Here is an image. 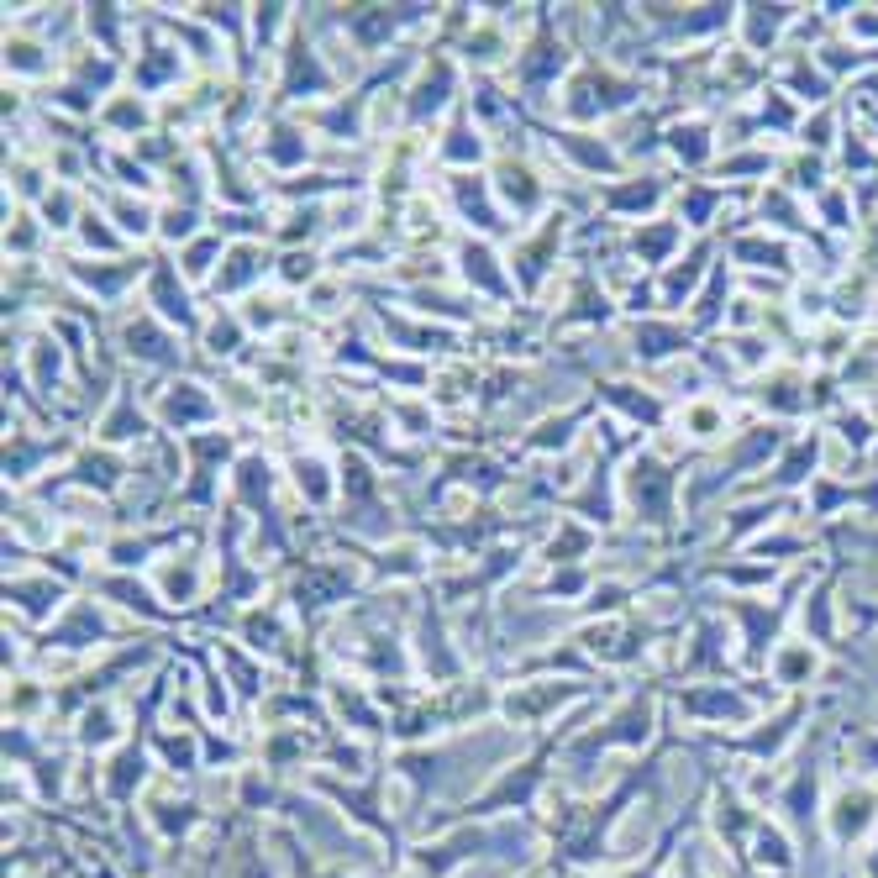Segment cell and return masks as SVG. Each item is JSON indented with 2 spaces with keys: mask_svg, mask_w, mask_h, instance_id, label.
<instances>
[{
  "mask_svg": "<svg viewBox=\"0 0 878 878\" xmlns=\"http://www.w3.org/2000/svg\"><path fill=\"white\" fill-rule=\"evenodd\" d=\"M148 290H153V305L163 311V321H174V326H195L190 295H185V284H174V269H169V263H158V269H153Z\"/></svg>",
  "mask_w": 878,
  "mask_h": 878,
  "instance_id": "obj_1",
  "label": "cell"
},
{
  "mask_svg": "<svg viewBox=\"0 0 878 878\" xmlns=\"http://www.w3.org/2000/svg\"><path fill=\"white\" fill-rule=\"evenodd\" d=\"M411 95H416V100H411V121H426V116H437V111L447 106V95H453V69H447L442 58H437V64L421 74V85H416Z\"/></svg>",
  "mask_w": 878,
  "mask_h": 878,
  "instance_id": "obj_2",
  "label": "cell"
},
{
  "mask_svg": "<svg viewBox=\"0 0 878 878\" xmlns=\"http://www.w3.org/2000/svg\"><path fill=\"white\" fill-rule=\"evenodd\" d=\"M127 342H132V353L148 358V363H179L174 337L163 332V326H153V321H132V326H127Z\"/></svg>",
  "mask_w": 878,
  "mask_h": 878,
  "instance_id": "obj_3",
  "label": "cell"
},
{
  "mask_svg": "<svg viewBox=\"0 0 878 878\" xmlns=\"http://www.w3.org/2000/svg\"><path fill=\"white\" fill-rule=\"evenodd\" d=\"M815 647L810 642H784L779 647V658H773V673H779V684H805V679H815Z\"/></svg>",
  "mask_w": 878,
  "mask_h": 878,
  "instance_id": "obj_4",
  "label": "cell"
},
{
  "mask_svg": "<svg viewBox=\"0 0 878 878\" xmlns=\"http://www.w3.org/2000/svg\"><path fill=\"white\" fill-rule=\"evenodd\" d=\"M495 190H500L505 200H516V195H521V211H532L537 200H542V190L532 185V169H526V163H500V179H495Z\"/></svg>",
  "mask_w": 878,
  "mask_h": 878,
  "instance_id": "obj_5",
  "label": "cell"
},
{
  "mask_svg": "<svg viewBox=\"0 0 878 878\" xmlns=\"http://www.w3.org/2000/svg\"><path fill=\"white\" fill-rule=\"evenodd\" d=\"M163 416L179 421V416H211V400L200 384H169V400H163Z\"/></svg>",
  "mask_w": 878,
  "mask_h": 878,
  "instance_id": "obj_6",
  "label": "cell"
},
{
  "mask_svg": "<svg viewBox=\"0 0 878 878\" xmlns=\"http://www.w3.org/2000/svg\"><path fill=\"white\" fill-rule=\"evenodd\" d=\"M263 269H269V258H263L258 248H232V269L216 274V290H237V284H248Z\"/></svg>",
  "mask_w": 878,
  "mask_h": 878,
  "instance_id": "obj_7",
  "label": "cell"
},
{
  "mask_svg": "<svg viewBox=\"0 0 878 878\" xmlns=\"http://www.w3.org/2000/svg\"><path fill=\"white\" fill-rule=\"evenodd\" d=\"M463 274L468 279H479V284H489V290H500V269H495V253L489 248H479V242H463Z\"/></svg>",
  "mask_w": 878,
  "mask_h": 878,
  "instance_id": "obj_8",
  "label": "cell"
},
{
  "mask_svg": "<svg viewBox=\"0 0 878 878\" xmlns=\"http://www.w3.org/2000/svg\"><path fill=\"white\" fill-rule=\"evenodd\" d=\"M290 468H295V484H300V495L311 500V505H326V489H332V484L321 479V474H326V463H321V458H295Z\"/></svg>",
  "mask_w": 878,
  "mask_h": 878,
  "instance_id": "obj_9",
  "label": "cell"
},
{
  "mask_svg": "<svg viewBox=\"0 0 878 878\" xmlns=\"http://www.w3.org/2000/svg\"><path fill=\"white\" fill-rule=\"evenodd\" d=\"M705 137H710V132L700 127V121H689V127H673V132H668V148L679 153L684 163H700V158L710 153V142H705Z\"/></svg>",
  "mask_w": 878,
  "mask_h": 878,
  "instance_id": "obj_10",
  "label": "cell"
},
{
  "mask_svg": "<svg viewBox=\"0 0 878 878\" xmlns=\"http://www.w3.org/2000/svg\"><path fill=\"white\" fill-rule=\"evenodd\" d=\"M679 347H684V332H673V326H642L637 332V353H647V358H668Z\"/></svg>",
  "mask_w": 878,
  "mask_h": 878,
  "instance_id": "obj_11",
  "label": "cell"
},
{
  "mask_svg": "<svg viewBox=\"0 0 878 878\" xmlns=\"http://www.w3.org/2000/svg\"><path fill=\"white\" fill-rule=\"evenodd\" d=\"M863 821H868V794H842V800H836V815H831L836 836L863 831Z\"/></svg>",
  "mask_w": 878,
  "mask_h": 878,
  "instance_id": "obj_12",
  "label": "cell"
},
{
  "mask_svg": "<svg viewBox=\"0 0 878 878\" xmlns=\"http://www.w3.org/2000/svg\"><path fill=\"white\" fill-rule=\"evenodd\" d=\"M6 595H27V600H16V605L32 610V616H48V610L58 605V595H64V589H58V584L48 589V584H27V579H16V584L6 589Z\"/></svg>",
  "mask_w": 878,
  "mask_h": 878,
  "instance_id": "obj_13",
  "label": "cell"
},
{
  "mask_svg": "<svg viewBox=\"0 0 878 878\" xmlns=\"http://www.w3.org/2000/svg\"><path fill=\"white\" fill-rule=\"evenodd\" d=\"M442 158H458V163H479V158H484L479 127H468V121H458V127H453V142H442Z\"/></svg>",
  "mask_w": 878,
  "mask_h": 878,
  "instance_id": "obj_14",
  "label": "cell"
},
{
  "mask_svg": "<svg viewBox=\"0 0 878 878\" xmlns=\"http://www.w3.org/2000/svg\"><path fill=\"white\" fill-rule=\"evenodd\" d=\"M563 148L574 153L579 163H589V169H616V158L605 153V142H584L579 132H563Z\"/></svg>",
  "mask_w": 878,
  "mask_h": 878,
  "instance_id": "obj_15",
  "label": "cell"
},
{
  "mask_svg": "<svg viewBox=\"0 0 878 878\" xmlns=\"http://www.w3.org/2000/svg\"><path fill=\"white\" fill-rule=\"evenodd\" d=\"M679 242V227L673 221H663V227H652V232H637V253L647 248V263H663V253Z\"/></svg>",
  "mask_w": 878,
  "mask_h": 878,
  "instance_id": "obj_16",
  "label": "cell"
},
{
  "mask_svg": "<svg viewBox=\"0 0 878 878\" xmlns=\"http://www.w3.org/2000/svg\"><path fill=\"white\" fill-rule=\"evenodd\" d=\"M43 48L37 43H22V37H16V43H6V64L11 69H22V74H43L48 69V58H37Z\"/></svg>",
  "mask_w": 878,
  "mask_h": 878,
  "instance_id": "obj_17",
  "label": "cell"
},
{
  "mask_svg": "<svg viewBox=\"0 0 878 878\" xmlns=\"http://www.w3.org/2000/svg\"><path fill=\"white\" fill-rule=\"evenodd\" d=\"M269 153H274V163H295V158H305V142H300V132H295V127H274Z\"/></svg>",
  "mask_w": 878,
  "mask_h": 878,
  "instance_id": "obj_18",
  "label": "cell"
},
{
  "mask_svg": "<svg viewBox=\"0 0 878 878\" xmlns=\"http://www.w3.org/2000/svg\"><path fill=\"white\" fill-rule=\"evenodd\" d=\"M195 232V206H169L163 211V237H190Z\"/></svg>",
  "mask_w": 878,
  "mask_h": 878,
  "instance_id": "obj_19",
  "label": "cell"
},
{
  "mask_svg": "<svg viewBox=\"0 0 878 878\" xmlns=\"http://www.w3.org/2000/svg\"><path fill=\"white\" fill-rule=\"evenodd\" d=\"M163 579H169V595H174V605H185V600L195 595V584H200V579H195V568H185V574H179V568H169Z\"/></svg>",
  "mask_w": 878,
  "mask_h": 878,
  "instance_id": "obj_20",
  "label": "cell"
},
{
  "mask_svg": "<svg viewBox=\"0 0 878 878\" xmlns=\"http://www.w3.org/2000/svg\"><path fill=\"white\" fill-rule=\"evenodd\" d=\"M311 274H316V258L311 253H290V258H284V279H290V284L311 279Z\"/></svg>",
  "mask_w": 878,
  "mask_h": 878,
  "instance_id": "obj_21",
  "label": "cell"
},
{
  "mask_svg": "<svg viewBox=\"0 0 878 878\" xmlns=\"http://www.w3.org/2000/svg\"><path fill=\"white\" fill-rule=\"evenodd\" d=\"M211 258H216V242H200V248L185 258V274H190V279H200V274L211 269Z\"/></svg>",
  "mask_w": 878,
  "mask_h": 878,
  "instance_id": "obj_22",
  "label": "cell"
}]
</instances>
